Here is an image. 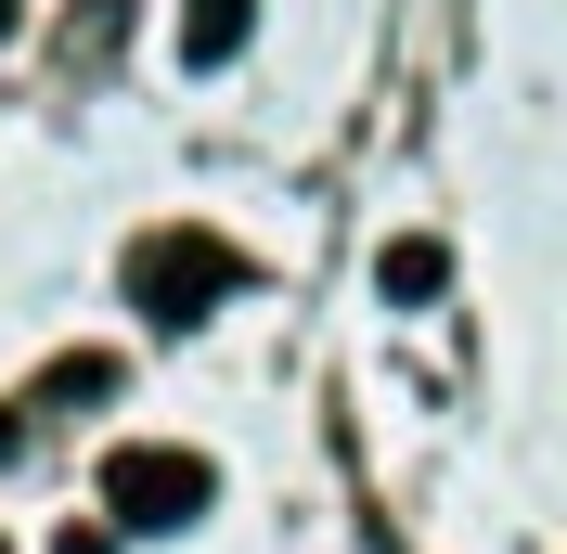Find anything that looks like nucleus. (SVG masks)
Returning a JSON list of instances; mask_svg holds the SVG:
<instances>
[{
  "label": "nucleus",
  "mask_w": 567,
  "mask_h": 554,
  "mask_svg": "<svg viewBox=\"0 0 567 554\" xmlns=\"http://www.w3.org/2000/svg\"><path fill=\"white\" fill-rule=\"evenodd\" d=\"M246 27H258V0H194V13H181V65H233Z\"/></svg>",
  "instance_id": "nucleus-3"
},
{
  "label": "nucleus",
  "mask_w": 567,
  "mask_h": 554,
  "mask_svg": "<svg viewBox=\"0 0 567 554\" xmlns=\"http://www.w3.org/2000/svg\"><path fill=\"white\" fill-rule=\"evenodd\" d=\"M207 503H219V464H207V451H181V439H130V451H104V516L142 529V542L194 529Z\"/></svg>",
  "instance_id": "nucleus-2"
},
{
  "label": "nucleus",
  "mask_w": 567,
  "mask_h": 554,
  "mask_svg": "<svg viewBox=\"0 0 567 554\" xmlns=\"http://www.w3.org/2000/svg\"><path fill=\"white\" fill-rule=\"evenodd\" d=\"M374 284H388L400 310H425V297H439V284H452V245H425V233H400L388 258H374Z\"/></svg>",
  "instance_id": "nucleus-4"
},
{
  "label": "nucleus",
  "mask_w": 567,
  "mask_h": 554,
  "mask_svg": "<svg viewBox=\"0 0 567 554\" xmlns=\"http://www.w3.org/2000/svg\"><path fill=\"white\" fill-rule=\"evenodd\" d=\"M13 13H27V0H0V39H13Z\"/></svg>",
  "instance_id": "nucleus-6"
},
{
  "label": "nucleus",
  "mask_w": 567,
  "mask_h": 554,
  "mask_svg": "<svg viewBox=\"0 0 567 554\" xmlns=\"http://www.w3.org/2000/svg\"><path fill=\"white\" fill-rule=\"evenodd\" d=\"M0 451H13V413H0Z\"/></svg>",
  "instance_id": "nucleus-7"
},
{
  "label": "nucleus",
  "mask_w": 567,
  "mask_h": 554,
  "mask_svg": "<svg viewBox=\"0 0 567 554\" xmlns=\"http://www.w3.org/2000/svg\"><path fill=\"white\" fill-rule=\"evenodd\" d=\"M116 387V361H91V348H78V361H52V400H104Z\"/></svg>",
  "instance_id": "nucleus-5"
},
{
  "label": "nucleus",
  "mask_w": 567,
  "mask_h": 554,
  "mask_svg": "<svg viewBox=\"0 0 567 554\" xmlns=\"http://www.w3.org/2000/svg\"><path fill=\"white\" fill-rule=\"evenodd\" d=\"M116 284H130V310L155 322V336H181V322H207L219 297H246V245L233 233H142L130 258H116Z\"/></svg>",
  "instance_id": "nucleus-1"
}]
</instances>
